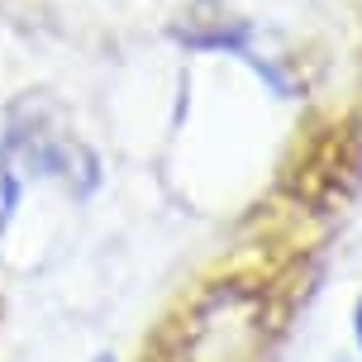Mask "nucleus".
I'll return each mask as SVG.
<instances>
[{
	"label": "nucleus",
	"instance_id": "f257e3e1",
	"mask_svg": "<svg viewBox=\"0 0 362 362\" xmlns=\"http://www.w3.org/2000/svg\"><path fill=\"white\" fill-rule=\"evenodd\" d=\"M353 339H358V353H362V296H358V305H353Z\"/></svg>",
	"mask_w": 362,
	"mask_h": 362
},
{
	"label": "nucleus",
	"instance_id": "f03ea898",
	"mask_svg": "<svg viewBox=\"0 0 362 362\" xmlns=\"http://www.w3.org/2000/svg\"><path fill=\"white\" fill-rule=\"evenodd\" d=\"M90 362H115V353H95V358H90Z\"/></svg>",
	"mask_w": 362,
	"mask_h": 362
}]
</instances>
